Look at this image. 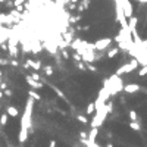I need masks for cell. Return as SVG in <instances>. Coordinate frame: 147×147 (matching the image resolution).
Listing matches in <instances>:
<instances>
[{
    "label": "cell",
    "mask_w": 147,
    "mask_h": 147,
    "mask_svg": "<svg viewBox=\"0 0 147 147\" xmlns=\"http://www.w3.org/2000/svg\"><path fill=\"white\" fill-rule=\"evenodd\" d=\"M34 99L28 97L27 100V105H25V110H24V113H22V118H21V128L24 129H31V122H32V109H34Z\"/></svg>",
    "instance_id": "6da1fadb"
},
{
    "label": "cell",
    "mask_w": 147,
    "mask_h": 147,
    "mask_svg": "<svg viewBox=\"0 0 147 147\" xmlns=\"http://www.w3.org/2000/svg\"><path fill=\"white\" fill-rule=\"evenodd\" d=\"M113 109V105L112 103H106L105 106H103L100 110H97V112H94V118H93V121H91V128H99L103 122H105V119H106V116L109 115V112Z\"/></svg>",
    "instance_id": "7a4b0ae2"
},
{
    "label": "cell",
    "mask_w": 147,
    "mask_h": 147,
    "mask_svg": "<svg viewBox=\"0 0 147 147\" xmlns=\"http://www.w3.org/2000/svg\"><path fill=\"white\" fill-rule=\"evenodd\" d=\"M107 81H109V91H110V96H115V94H118L119 91H122L124 84H122V81H121V78H119L118 75H112Z\"/></svg>",
    "instance_id": "3957f363"
},
{
    "label": "cell",
    "mask_w": 147,
    "mask_h": 147,
    "mask_svg": "<svg viewBox=\"0 0 147 147\" xmlns=\"http://www.w3.org/2000/svg\"><path fill=\"white\" fill-rule=\"evenodd\" d=\"M138 65H140V63H138V60H137V59H132L131 62H128L127 65H122L121 68H118V71H116L115 75L119 76V75H124V74H129V72H132Z\"/></svg>",
    "instance_id": "277c9868"
},
{
    "label": "cell",
    "mask_w": 147,
    "mask_h": 147,
    "mask_svg": "<svg viewBox=\"0 0 147 147\" xmlns=\"http://www.w3.org/2000/svg\"><path fill=\"white\" fill-rule=\"evenodd\" d=\"M112 38H102V40H97V41H94L93 43V47L96 51H103V50H106L110 44H112Z\"/></svg>",
    "instance_id": "5b68a950"
},
{
    "label": "cell",
    "mask_w": 147,
    "mask_h": 147,
    "mask_svg": "<svg viewBox=\"0 0 147 147\" xmlns=\"http://www.w3.org/2000/svg\"><path fill=\"white\" fill-rule=\"evenodd\" d=\"M25 81H27V82L30 84V87H32L34 90H40V88H43V82H40V81H36V80H32L30 75H27V76H25Z\"/></svg>",
    "instance_id": "8992f818"
},
{
    "label": "cell",
    "mask_w": 147,
    "mask_h": 147,
    "mask_svg": "<svg viewBox=\"0 0 147 147\" xmlns=\"http://www.w3.org/2000/svg\"><path fill=\"white\" fill-rule=\"evenodd\" d=\"M24 66H25V68H32L34 71H38V69H41V62H36V60L28 59L27 62H25Z\"/></svg>",
    "instance_id": "52a82bcc"
},
{
    "label": "cell",
    "mask_w": 147,
    "mask_h": 147,
    "mask_svg": "<svg viewBox=\"0 0 147 147\" xmlns=\"http://www.w3.org/2000/svg\"><path fill=\"white\" fill-rule=\"evenodd\" d=\"M140 88H141V87H140L138 84H127L122 90H124L125 93H128V94H131V93H137Z\"/></svg>",
    "instance_id": "ba28073f"
},
{
    "label": "cell",
    "mask_w": 147,
    "mask_h": 147,
    "mask_svg": "<svg viewBox=\"0 0 147 147\" xmlns=\"http://www.w3.org/2000/svg\"><path fill=\"white\" fill-rule=\"evenodd\" d=\"M28 134H30L28 129L21 128V129H19V134H18V141H19V143H25V141H27V138H28Z\"/></svg>",
    "instance_id": "9c48e42d"
},
{
    "label": "cell",
    "mask_w": 147,
    "mask_h": 147,
    "mask_svg": "<svg viewBox=\"0 0 147 147\" xmlns=\"http://www.w3.org/2000/svg\"><path fill=\"white\" fill-rule=\"evenodd\" d=\"M6 115H7V116H13V118H16V116L19 115V110L16 109L15 106H7V107H6Z\"/></svg>",
    "instance_id": "30bf717a"
},
{
    "label": "cell",
    "mask_w": 147,
    "mask_h": 147,
    "mask_svg": "<svg viewBox=\"0 0 147 147\" xmlns=\"http://www.w3.org/2000/svg\"><path fill=\"white\" fill-rule=\"evenodd\" d=\"M119 53V47H113V49H110L107 53H106V56L109 57V59H112V57H115L116 55Z\"/></svg>",
    "instance_id": "8fae6325"
},
{
    "label": "cell",
    "mask_w": 147,
    "mask_h": 147,
    "mask_svg": "<svg viewBox=\"0 0 147 147\" xmlns=\"http://www.w3.org/2000/svg\"><path fill=\"white\" fill-rule=\"evenodd\" d=\"M28 97H31V99H34V100H41V96L38 93H36L34 90H30L28 91Z\"/></svg>",
    "instance_id": "7c38bea8"
},
{
    "label": "cell",
    "mask_w": 147,
    "mask_h": 147,
    "mask_svg": "<svg viewBox=\"0 0 147 147\" xmlns=\"http://www.w3.org/2000/svg\"><path fill=\"white\" fill-rule=\"evenodd\" d=\"M129 127H131L132 129H135V131H140V129H141L140 124H138L137 121H131V122H129Z\"/></svg>",
    "instance_id": "4fadbf2b"
},
{
    "label": "cell",
    "mask_w": 147,
    "mask_h": 147,
    "mask_svg": "<svg viewBox=\"0 0 147 147\" xmlns=\"http://www.w3.org/2000/svg\"><path fill=\"white\" fill-rule=\"evenodd\" d=\"M90 5V0H82V3L78 6V11H84V9H87Z\"/></svg>",
    "instance_id": "5bb4252c"
},
{
    "label": "cell",
    "mask_w": 147,
    "mask_h": 147,
    "mask_svg": "<svg viewBox=\"0 0 147 147\" xmlns=\"http://www.w3.org/2000/svg\"><path fill=\"white\" fill-rule=\"evenodd\" d=\"M6 124H7V115H6V113H2V115H0V125L5 127Z\"/></svg>",
    "instance_id": "9a60e30c"
},
{
    "label": "cell",
    "mask_w": 147,
    "mask_h": 147,
    "mask_svg": "<svg viewBox=\"0 0 147 147\" xmlns=\"http://www.w3.org/2000/svg\"><path fill=\"white\" fill-rule=\"evenodd\" d=\"M94 112H96V106H94V103H90V105L87 106V113L91 115V113H94Z\"/></svg>",
    "instance_id": "2e32d148"
},
{
    "label": "cell",
    "mask_w": 147,
    "mask_h": 147,
    "mask_svg": "<svg viewBox=\"0 0 147 147\" xmlns=\"http://www.w3.org/2000/svg\"><path fill=\"white\" fill-rule=\"evenodd\" d=\"M43 69H44V72H46V75L51 76V74H53V68H51L50 65H46V66L43 68Z\"/></svg>",
    "instance_id": "e0dca14e"
},
{
    "label": "cell",
    "mask_w": 147,
    "mask_h": 147,
    "mask_svg": "<svg viewBox=\"0 0 147 147\" xmlns=\"http://www.w3.org/2000/svg\"><path fill=\"white\" fill-rule=\"evenodd\" d=\"M137 118H138L137 112L135 110H129V119H131V121H137Z\"/></svg>",
    "instance_id": "ac0fdd59"
},
{
    "label": "cell",
    "mask_w": 147,
    "mask_h": 147,
    "mask_svg": "<svg viewBox=\"0 0 147 147\" xmlns=\"http://www.w3.org/2000/svg\"><path fill=\"white\" fill-rule=\"evenodd\" d=\"M76 119H78L80 122H82V124H88V119L85 116H82V115H76Z\"/></svg>",
    "instance_id": "d6986e66"
},
{
    "label": "cell",
    "mask_w": 147,
    "mask_h": 147,
    "mask_svg": "<svg viewBox=\"0 0 147 147\" xmlns=\"http://www.w3.org/2000/svg\"><path fill=\"white\" fill-rule=\"evenodd\" d=\"M30 76H31L32 80H36V81H40V78H41V76H40V75H38L37 72H34V74H31Z\"/></svg>",
    "instance_id": "ffe728a7"
},
{
    "label": "cell",
    "mask_w": 147,
    "mask_h": 147,
    "mask_svg": "<svg viewBox=\"0 0 147 147\" xmlns=\"http://www.w3.org/2000/svg\"><path fill=\"white\" fill-rule=\"evenodd\" d=\"M85 68H87V69H90V71H93V72H96V71H97V68H96V66H93L91 63H88V65L85 66Z\"/></svg>",
    "instance_id": "44dd1931"
},
{
    "label": "cell",
    "mask_w": 147,
    "mask_h": 147,
    "mask_svg": "<svg viewBox=\"0 0 147 147\" xmlns=\"http://www.w3.org/2000/svg\"><path fill=\"white\" fill-rule=\"evenodd\" d=\"M53 90H55V91H56V93L59 94V96H60V97H62V99H65V94H63L62 91H60L59 88H56V87H53Z\"/></svg>",
    "instance_id": "7402d4cb"
},
{
    "label": "cell",
    "mask_w": 147,
    "mask_h": 147,
    "mask_svg": "<svg viewBox=\"0 0 147 147\" xmlns=\"http://www.w3.org/2000/svg\"><path fill=\"white\" fill-rule=\"evenodd\" d=\"M76 66H78V68L81 69V71H85V69H87V68H85V65H84L82 62H78V63H76Z\"/></svg>",
    "instance_id": "603a6c76"
},
{
    "label": "cell",
    "mask_w": 147,
    "mask_h": 147,
    "mask_svg": "<svg viewBox=\"0 0 147 147\" xmlns=\"http://www.w3.org/2000/svg\"><path fill=\"white\" fill-rule=\"evenodd\" d=\"M72 57H74L75 60H81V56H80L78 53H74V55H72Z\"/></svg>",
    "instance_id": "cb8c5ba5"
},
{
    "label": "cell",
    "mask_w": 147,
    "mask_h": 147,
    "mask_svg": "<svg viewBox=\"0 0 147 147\" xmlns=\"http://www.w3.org/2000/svg\"><path fill=\"white\" fill-rule=\"evenodd\" d=\"M0 65H7V60H6V59H2V57H0Z\"/></svg>",
    "instance_id": "d4e9b609"
},
{
    "label": "cell",
    "mask_w": 147,
    "mask_h": 147,
    "mask_svg": "<svg viewBox=\"0 0 147 147\" xmlns=\"http://www.w3.org/2000/svg\"><path fill=\"white\" fill-rule=\"evenodd\" d=\"M49 147H56V141H55V140H51V141L49 143Z\"/></svg>",
    "instance_id": "484cf974"
},
{
    "label": "cell",
    "mask_w": 147,
    "mask_h": 147,
    "mask_svg": "<svg viewBox=\"0 0 147 147\" xmlns=\"http://www.w3.org/2000/svg\"><path fill=\"white\" fill-rule=\"evenodd\" d=\"M135 2H138L140 5H146V3H147V0H135Z\"/></svg>",
    "instance_id": "4316f807"
},
{
    "label": "cell",
    "mask_w": 147,
    "mask_h": 147,
    "mask_svg": "<svg viewBox=\"0 0 147 147\" xmlns=\"http://www.w3.org/2000/svg\"><path fill=\"white\" fill-rule=\"evenodd\" d=\"M62 56H63V57H65V59H68V57H69V55H68V53H66V51H65V50H63V51H62Z\"/></svg>",
    "instance_id": "83f0119b"
},
{
    "label": "cell",
    "mask_w": 147,
    "mask_h": 147,
    "mask_svg": "<svg viewBox=\"0 0 147 147\" xmlns=\"http://www.w3.org/2000/svg\"><path fill=\"white\" fill-rule=\"evenodd\" d=\"M11 63H12L13 66H18V65H19V63H18V62H16V60H15V59H12V62H11Z\"/></svg>",
    "instance_id": "f1b7e54d"
},
{
    "label": "cell",
    "mask_w": 147,
    "mask_h": 147,
    "mask_svg": "<svg viewBox=\"0 0 147 147\" xmlns=\"http://www.w3.org/2000/svg\"><path fill=\"white\" fill-rule=\"evenodd\" d=\"M143 46H144V47H147V38H146V40H143Z\"/></svg>",
    "instance_id": "f546056e"
},
{
    "label": "cell",
    "mask_w": 147,
    "mask_h": 147,
    "mask_svg": "<svg viewBox=\"0 0 147 147\" xmlns=\"http://www.w3.org/2000/svg\"><path fill=\"white\" fill-rule=\"evenodd\" d=\"M71 2H72V3H76V2H78V0H71Z\"/></svg>",
    "instance_id": "4dcf8cb0"
},
{
    "label": "cell",
    "mask_w": 147,
    "mask_h": 147,
    "mask_svg": "<svg viewBox=\"0 0 147 147\" xmlns=\"http://www.w3.org/2000/svg\"><path fill=\"white\" fill-rule=\"evenodd\" d=\"M0 3H6V0H0Z\"/></svg>",
    "instance_id": "1f68e13d"
},
{
    "label": "cell",
    "mask_w": 147,
    "mask_h": 147,
    "mask_svg": "<svg viewBox=\"0 0 147 147\" xmlns=\"http://www.w3.org/2000/svg\"><path fill=\"white\" fill-rule=\"evenodd\" d=\"M106 147H113V146H112V144H107V146H106Z\"/></svg>",
    "instance_id": "d6a6232c"
}]
</instances>
